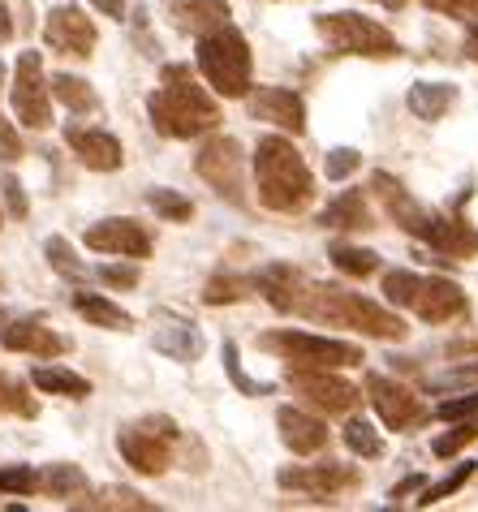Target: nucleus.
Wrapping results in <instances>:
<instances>
[{"label": "nucleus", "instance_id": "obj_5", "mask_svg": "<svg viewBox=\"0 0 478 512\" xmlns=\"http://www.w3.org/2000/svg\"><path fill=\"white\" fill-rule=\"evenodd\" d=\"M315 31L323 44L341 56H375V61H388V56L401 52L392 31H384L375 18H362V13H319Z\"/></svg>", "mask_w": 478, "mask_h": 512}, {"label": "nucleus", "instance_id": "obj_16", "mask_svg": "<svg viewBox=\"0 0 478 512\" xmlns=\"http://www.w3.org/2000/svg\"><path fill=\"white\" fill-rule=\"evenodd\" d=\"M65 147L74 151L78 160L91 168V173H117V168L125 164L121 142L112 134H104V130H91V125H69V130H65Z\"/></svg>", "mask_w": 478, "mask_h": 512}, {"label": "nucleus", "instance_id": "obj_9", "mask_svg": "<svg viewBox=\"0 0 478 512\" xmlns=\"http://www.w3.org/2000/svg\"><path fill=\"white\" fill-rule=\"evenodd\" d=\"M13 112L26 130H48L52 125V91L44 82V65L39 52H22L18 56V74H13Z\"/></svg>", "mask_w": 478, "mask_h": 512}, {"label": "nucleus", "instance_id": "obj_8", "mask_svg": "<svg viewBox=\"0 0 478 512\" xmlns=\"http://www.w3.org/2000/svg\"><path fill=\"white\" fill-rule=\"evenodd\" d=\"M194 173L212 186L224 203H242V142L237 138H207L194 155Z\"/></svg>", "mask_w": 478, "mask_h": 512}, {"label": "nucleus", "instance_id": "obj_14", "mask_svg": "<svg viewBox=\"0 0 478 512\" xmlns=\"http://www.w3.org/2000/svg\"><path fill=\"white\" fill-rule=\"evenodd\" d=\"M82 241L100 254H121V259H147L151 254V233L130 216H112V220L91 224Z\"/></svg>", "mask_w": 478, "mask_h": 512}, {"label": "nucleus", "instance_id": "obj_4", "mask_svg": "<svg viewBox=\"0 0 478 512\" xmlns=\"http://www.w3.org/2000/svg\"><path fill=\"white\" fill-rule=\"evenodd\" d=\"M199 74L207 87L224 99H242L250 91V44L242 31L220 26L212 35H199Z\"/></svg>", "mask_w": 478, "mask_h": 512}, {"label": "nucleus", "instance_id": "obj_54", "mask_svg": "<svg viewBox=\"0 0 478 512\" xmlns=\"http://www.w3.org/2000/svg\"><path fill=\"white\" fill-rule=\"evenodd\" d=\"M0 224H5V216H0Z\"/></svg>", "mask_w": 478, "mask_h": 512}, {"label": "nucleus", "instance_id": "obj_46", "mask_svg": "<svg viewBox=\"0 0 478 512\" xmlns=\"http://www.w3.org/2000/svg\"><path fill=\"white\" fill-rule=\"evenodd\" d=\"M0 160L5 164H13V160H22V138H18V130L0 117Z\"/></svg>", "mask_w": 478, "mask_h": 512}, {"label": "nucleus", "instance_id": "obj_25", "mask_svg": "<svg viewBox=\"0 0 478 512\" xmlns=\"http://www.w3.org/2000/svg\"><path fill=\"white\" fill-rule=\"evenodd\" d=\"M151 345H156L164 358H173V362H199V353H203V332H199L194 323L177 319V323H164Z\"/></svg>", "mask_w": 478, "mask_h": 512}, {"label": "nucleus", "instance_id": "obj_21", "mask_svg": "<svg viewBox=\"0 0 478 512\" xmlns=\"http://www.w3.org/2000/svg\"><path fill=\"white\" fill-rule=\"evenodd\" d=\"M168 22L181 35H212L220 26H229V5L224 0H168Z\"/></svg>", "mask_w": 478, "mask_h": 512}, {"label": "nucleus", "instance_id": "obj_35", "mask_svg": "<svg viewBox=\"0 0 478 512\" xmlns=\"http://www.w3.org/2000/svg\"><path fill=\"white\" fill-rule=\"evenodd\" d=\"M474 439H478V418L470 414V418L461 422V426H453V431H448V435H440V439H435V444H431V452H435V457H440V461H448V457H457L461 448H470Z\"/></svg>", "mask_w": 478, "mask_h": 512}, {"label": "nucleus", "instance_id": "obj_50", "mask_svg": "<svg viewBox=\"0 0 478 512\" xmlns=\"http://www.w3.org/2000/svg\"><path fill=\"white\" fill-rule=\"evenodd\" d=\"M95 9L104 13V18H125V0H91Z\"/></svg>", "mask_w": 478, "mask_h": 512}, {"label": "nucleus", "instance_id": "obj_37", "mask_svg": "<svg viewBox=\"0 0 478 512\" xmlns=\"http://www.w3.org/2000/svg\"><path fill=\"white\" fill-rule=\"evenodd\" d=\"M0 409H9V414H18V418H35V401H31V392H26V383L0 375Z\"/></svg>", "mask_w": 478, "mask_h": 512}, {"label": "nucleus", "instance_id": "obj_7", "mask_svg": "<svg viewBox=\"0 0 478 512\" xmlns=\"http://www.w3.org/2000/svg\"><path fill=\"white\" fill-rule=\"evenodd\" d=\"M173 439H177L173 418H143L117 435V448L130 469H138L147 478H160L168 469V457H173Z\"/></svg>", "mask_w": 478, "mask_h": 512}, {"label": "nucleus", "instance_id": "obj_32", "mask_svg": "<svg viewBox=\"0 0 478 512\" xmlns=\"http://www.w3.org/2000/svg\"><path fill=\"white\" fill-rule=\"evenodd\" d=\"M345 448L358 452V457H367V461L384 457V439H379V431H375L367 418H349L345 422Z\"/></svg>", "mask_w": 478, "mask_h": 512}, {"label": "nucleus", "instance_id": "obj_43", "mask_svg": "<svg viewBox=\"0 0 478 512\" xmlns=\"http://www.w3.org/2000/svg\"><path fill=\"white\" fill-rule=\"evenodd\" d=\"M95 508H125V512H134V508H143V512H151L156 504L151 500H143L138 491H125V487H108L100 500H95Z\"/></svg>", "mask_w": 478, "mask_h": 512}, {"label": "nucleus", "instance_id": "obj_38", "mask_svg": "<svg viewBox=\"0 0 478 512\" xmlns=\"http://www.w3.org/2000/svg\"><path fill=\"white\" fill-rule=\"evenodd\" d=\"M246 293V280L242 276H212L203 289V302L207 306H229V302H242Z\"/></svg>", "mask_w": 478, "mask_h": 512}, {"label": "nucleus", "instance_id": "obj_41", "mask_svg": "<svg viewBox=\"0 0 478 512\" xmlns=\"http://www.w3.org/2000/svg\"><path fill=\"white\" fill-rule=\"evenodd\" d=\"M0 491L31 495V491H39V474L31 465H5V469H0Z\"/></svg>", "mask_w": 478, "mask_h": 512}, {"label": "nucleus", "instance_id": "obj_53", "mask_svg": "<svg viewBox=\"0 0 478 512\" xmlns=\"http://www.w3.org/2000/svg\"><path fill=\"white\" fill-rule=\"evenodd\" d=\"M379 5H384V9H401L405 0H379Z\"/></svg>", "mask_w": 478, "mask_h": 512}, {"label": "nucleus", "instance_id": "obj_36", "mask_svg": "<svg viewBox=\"0 0 478 512\" xmlns=\"http://www.w3.org/2000/svg\"><path fill=\"white\" fill-rule=\"evenodd\" d=\"M470 474H474V461H466V465H457L448 478H440L435 487H427L423 495H418V508H431V504H440V500H448V495H457L461 487L470 482Z\"/></svg>", "mask_w": 478, "mask_h": 512}, {"label": "nucleus", "instance_id": "obj_29", "mask_svg": "<svg viewBox=\"0 0 478 512\" xmlns=\"http://www.w3.org/2000/svg\"><path fill=\"white\" fill-rule=\"evenodd\" d=\"M31 383L39 392H52V396H69V401H82V396H91V383L65 371V366H39V371L31 375Z\"/></svg>", "mask_w": 478, "mask_h": 512}, {"label": "nucleus", "instance_id": "obj_47", "mask_svg": "<svg viewBox=\"0 0 478 512\" xmlns=\"http://www.w3.org/2000/svg\"><path fill=\"white\" fill-rule=\"evenodd\" d=\"M100 280L112 289H134L138 284V267H100Z\"/></svg>", "mask_w": 478, "mask_h": 512}, {"label": "nucleus", "instance_id": "obj_12", "mask_svg": "<svg viewBox=\"0 0 478 512\" xmlns=\"http://www.w3.org/2000/svg\"><path fill=\"white\" fill-rule=\"evenodd\" d=\"M276 482H280L285 491L311 495L315 504H332L341 491L358 487V469L336 465V461H323V465H293V469H280Z\"/></svg>", "mask_w": 478, "mask_h": 512}, {"label": "nucleus", "instance_id": "obj_22", "mask_svg": "<svg viewBox=\"0 0 478 512\" xmlns=\"http://www.w3.org/2000/svg\"><path fill=\"white\" fill-rule=\"evenodd\" d=\"M276 426H280V439H285L289 452H298V457H311V452H319L323 444H328V426H323L319 418H311L306 409H276Z\"/></svg>", "mask_w": 478, "mask_h": 512}, {"label": "nucleus", "instance_id": "obj_1", "mask_svg": "<svg viewBox=\"0 0 478 512\" xmlns=\"http://www.w3.org/2000/svg\"><path fill=\"white\" fill-rule=\"evenodd\" d=\"M160 91L147 95V117L156 125V134L164 138H199L212 134L220 125V108L216 99L199 87V78L186 65H164L160 69Z\"/></svg>", "mask_w": 478, "mask_h": 512}, {"label": "nucleus", "instance_id": "obj_19", "mask_svg": "<svg viewBox=\"0 0 478 512\" xmlns=\"http://www.w3.org/2000/svg\"><path fill=\"white\" fill-rule=\"evenodd\" d=\"M423 241L444 259H474L478 254V229H470L461 216H435L431 211Z\"/></svg>", "mask_w": 478, "mask_h": 512}, {"label": "nucleus", "instance_id": "obj_23", "mask_svg": "<svg viewBox=\"0 0 478 512\" xmlns=\"http://www.w3.org/2000/svg\"><path fill=\"white\" fill-rule=\"evenodd\" d=\"M255 289L267 297V306H276L280 315H293V306H298V297L306 289V276L298 272V267H285V263H272L263 267V272L250 280Z\"/></svg>", "mask_w": 478, "mask_h": 512}, {"label": "nucleus", "instance_id": "obj_48", "mask_svg": "<svg viewBox=\"0 0 478 512\" xmlns=\"http://www.w3.org/2000/svg\"><path fill=\"white\" fill-rule=\"evenodd\" d=\"M0 190H5V198H9V211L22 220L26 216V194H22V186L13 177H5V186H0Z\"/></svg>", "mask_w": 478, "mask_h": 512}, {"label": "nucleus", "instance_id": "obj_18", "mask_svg": "<svg viewBox=\"0 0 478 512\" xmlns=\"http://www.w3.org/2000/svg\"><path fill=\"white\" fill-rule=\"evenodd\" d=\"M0 345L13 349V353H31V358H61L69 349L65 336H56L52 327H44L39 319H13L9 327H0Z\"/></svg>", "mask_w": 478, "mask_h": 512}, {"label": "nucleus", "instance_id": "obj_42", "mask_svg": "<svg viewBox=\"0 0 478 512\" xmlns=\"http://www.w3.org/2000/svg\"><path fill=\"white\" fill-rule=\"evenodd\" d=\"M358 164H362V155L354 147H336V151H328V164H323V173H328V181H345V177L358 173Z\"/></svg>", "mask_w": 478, "mask_h": 512}, {"label": "nucleus", "instance_id": "obj_31", "mask_svg": "<svg viewBox=\"0 0 478 512\" xmlns=\"http://www.w3.org/2000/svg\"><path fill=\"white\" fill-rule=\"evenodd\" d=\"M328 259L336 263V272L345 276H375L379 272V254L375 250H362V246H345V241H336V246L328 250Z\"/></svg>", "mask_w": 478, "mask_h": 512}, {"label": "nucleus", "instance_id": "obj_17", "mask_svg": "<svg viewBox=\"0 0 478 512\" xmlns=\"http://www.w3.org/2000/svg\"><path fill=\"white\" fill-rule=\"evenodd\" d=\"M410 310L423 323H448V319L466 315V293H461L453 280H444V276H423V289H418Z\"/></svg>", "mask_w": 478, "mask_h": 512}, {"label": "nucleus", "instance_id": "obj_3", "mask_svg": "<svg viewBox=\"0 0 478 512\" xmlns=\"http://www.w3.org/2000/svg\"><path fill=\"white\" fill-rule=\"evenodd\" d=\"M255 186H259V203L267 211H280V216H298V211L311 207L315 198V177L306 160L298 155L289 138L267 134L255 147Z\"/></svg>", "mask_w": 478, "mask_h": 512}, {"label": "nucleus", "instance_id": "obj_27", "mask_svg": "<svg viewBox=\"0 0 478 512\" xmlns=\"http://www.w3.org/2000/svg\"><path fill=\"white\" fill-rule=\"evenodd\" d=\"M39 491H48L52 500H65V504H78L91 495V482L82 474L78 465H48L44 474H39Z\"/></svg>", "mask_w": 478, "mask_h": 512}, {"label": "nucleus", "instance_id": "obj_26", "mask_svg": "<svg viewBox=\"0 0 478 512\" xmlns=\"http://www.w3.org/2000/svg\"><path fill=\"white\" fill-rule=\"evenodd\" d=\"M405 104L418 121H440L448 108L457 104V87L453 82H414L410 95H405Z\"/></svg>", "mask_w": 478, "mask_h": 512}, {"label": "nucleus", "instance_id": "obj_40", "mask_svg": "<svg viewBox=\"0 0 478 512\" xmlns=\"http://www.w3.org/2000/svg\"><path fill=\"white\" fill-rule=\"evenodd\" d=\"M224 371H229L233 388H242L246 396H267V392H272V383H255V379H250V375L242 371V362H237V345H233V340L224 345Z\"/></svg>", "mask_w": 478, "mask_h": 512}, {"label": "nucleus", "instance_id": "obj_51", "mask_svg": "<svg viewBox=\"0 0 478 512\" xmlns=\"http://www.w3.org/2000/svg\"><path fill=\"white\" fill-rule=\"evenodd\" d=\"M13 39V18H9V5L0 0V44H9Z\"/></svg>", "mask_w": 478, "mask_h": 512}, {"label": "nucleus", "instance_id": "obj_11", "mask_svg": "<svg viewBox=\"0 0 478 512\" xmlns=\"http://www.w3.org/2000/svg\"><path fill=\"white\" fill-rule=\"evenodd\" d=\"M367 396H371L375 414H379V422H384L388 431H414V426H423L431 418L427 405L418 401L405 383L388 379V375H367Z\"/></svg>", "mask_w": 478, "mask_h": 512}, {"label": "nucleus", "instance_id": "obj_28", "mask_svg": "<svg viewBox=\"0 0 478 512\" xmlns=\"http://www.w3.org/2000/svg\"><path fill=\"white\" fill-rule=\"evenodd\" d=\"M74 306H78V315L87 323H95V327H112V332H130L134 327V319L125 315L117 302H108V297H100V293H78Z\"/></svg>", "mask_w": 478, "mask_h": 512}, {"label": "nucleus", "instance_id": "obj_34", "mask_svg": "<svg viewBox=\"0 0 478 512\" xmlns=\"http://www.w3.org/2000/svg\"><path fill=\"white\" fill-rule=\"evenodd\" d=\"M44 254H48V263H52V272H61L65 280H82L87 276V267L78 263V254H74V246H69L65 237H48V246H44Z\"/></svg>", "mask_w": 478, "mask_h": 512}, {"label": "nucleus", "instance_id": "obj_33", "mask_svg": "<svg viewBox=\"0 0 478 512\" xmlns=\"http://www.w3.org/2000/svg\"><path fill=\"white\" fill-rule=\"evenodd\" d=\"M418 289H423V276L405 272V267H397V272L384 276V302H392V306H414Z\"/></svg>", "mask_w": 478, "mask_h": 512}, {"label": "nucleus", "instance_id": "obj_45", "mask_svg": "<svg viewBox=\"0 0 478 512\" xmlns=\"http://www.w3.org/2000/svg\"><path fill=\"white\" fill-rule=\"evenodd\" d=\"M470 414H478V392L453 396V401H444L440 409H435V418H444V422H461V418H470Z\"/></svg>", "mask_w": 478, "mask_h": 512}, {"label": "nucleus", "instance_id": "obj_6", "mask_svg": "<svg viewBox=\"0 0 478 512\" xmlns=\"http://www.w3.org/2000/svg\"><path fill=\"white\" fill-rule=\"evenodd\" d=\"M259 349L280 353L293 366H323V371H341V366H362L358 345L349 340H332V336H311V332H267L259 336Z\"/></svg>", "mask_w": 478, "mask_h": 512}, {"label": "nucleus", "instance_id": "obj_20", "mask_svg": "<svg viewBox=\"0 0 478 512\" xmlns=\"http://www.w3.org/2000/svg\"><path fill=\"white\" fill-rule=\"evenodd\" d=\"M371 190L379 194V203H384V211H388V216L397 220L410 237H423V233H427V216H431V211L418 207L414 198H410V190H405L397 177L375 173V177H371Z\"/></svg>", "mask_w": 478, "mask_h": 512}, {"label": "nucleus", "instance_id": "obj_30", "mask_svg": "<svg viewBox=\"0 0 478 512\" xmlns=\"http://www.w3.org/2000/svg\"><path fill=\"white\" fill-rule=\"evenodd\" d=\"M52 95L61 99L69 112H78V117H87V112H100V95L91 91V82H82L74 74H56L52 78Z\"/></svg>", "mask_w": 478, "mask_h": 512}, {"label": "nucleus", "instance_id": "obj_39", "mask_svg": "<svg viewBox=\"0 0 478 512\" xmlns=\"http://www.w3.org/2000/svg\"><path fill=\"white\" fill-rule=\"evenodd\" d=\"M147 203L156 207V216L177 220V224L194 216V203H190V198H181V194H173V190H151V194H147Z\"/></svg>", "mask_w": 478, "mask_h": 512}, {"label": "nucleus", "instance_id": "obj_44", "mask_svg": "<svg viewBox=\"0 0 478 512\" xmlns=\"http://www.w3.org/2000/svg\"><path fill=\"white\" fill-rule=\"evenodd\" d=\"M423 5L435 9V13H448V18L478 22V0H423Z\"/></svg>", "mask_w": 478, "mask_h": 512}, {"label": "nucleus", "instance_id": "obj_52", "mask_svg": "<svg viewBox=\"0 0 478 512\" xmlns=\"http://www.w3.org/2000/svg\"><path fill=\"white\" fill-rule=\"evenodd\" d=\"M466 56L478 65V22H470V31H466Z\"/></svg>", "mask_w": 478, "mask_h": 512}, {"label": "nucleus", "instance_id": "obj_13", "mask_svg": "<svg viewBox=\"0 0 478 512\" xmlns=\"http://www.w3.org/2000/svg\"><path fill=\"white\" fill-rule=\"evenodd\" d=\"M44 44L65 56H91L95 52V22L78 5H56L44 22Z\"/></svg>", "mask_w": 478, "mask_h": 512}, {"label": "nucleus", "instance_id": "obj_15", "mask_svg": "<svg viewBox=\"0 0 478 512\" xmlns=\"http://www.w3.org/2000/svg\"><path fill=\"white\" fill-rule=\"evenodd\" d=\"M250 117L267 121L285 134H302L306 130V104L298 91H285V87H259L250 91Z\"/></svg>", "mask_w": 478, "mask_h": 512}, {"label": "nucleus", "instance_id": "obj_24", "mask_svg": "<svg viewBox=\"0 0 478 512\" xmlns=\"http://www.w3.org/2000/svg\"><path fill=\"white\" fill-rule=\"evenodd\" d=\"M319 224H323V229H345V233L375 229V224H371V207H367V198H362V190H345V194H336L332 203L323 207Z\"/></svg>", "mask_w": 478, "mask_h": 512}, {"label": "nucleus", "instance_id": "obj_2", "mask_svg": "<svg viewBox=\"0 0 478 512\" xmlns=\"http://www.w3.org/2000/svg\"><path fill=\"white\" fill-rule=\"evenodd\" d=\"M293 315H302L311 323L349 327V332H362V336H375V340H405V323L392 315V310H384L379 302H371V297H362V293L341 289V284L306 280Z\"/></svg>", "mask_w": 478, "mask_h": 512}, {"label": "nucleus", "instance_id": "obj_10", "mask_svg": "<svg viewBox=\"0 0 478 512\" xmlns=\"http://www.w3.org/2000/svg\"><path fill=\"white\" fill-rule=\"evenodd\" d=\"M289 388L298 392L306 405H315L319 414H349V409L358 405L354 383L323 371V366H289Z\"/></svg>", "mask_w": 478, "mask_h": 512}, {"label": "nucleus", "instance_id": "obj_49", "mask_svg": "<svg viewBox=\"0 0 478 512\" xmlns=\"http://www.w3.org/2000/svg\"><path fill=\"white\" fill-rule=\"evenodd\" d=\"M423 474H410V478H401L397 482V487H392V495H388V500H405V495H414V491H423Z\"/></svg>", "mask_w": 478, "mask_h": 512}]
</instances>
